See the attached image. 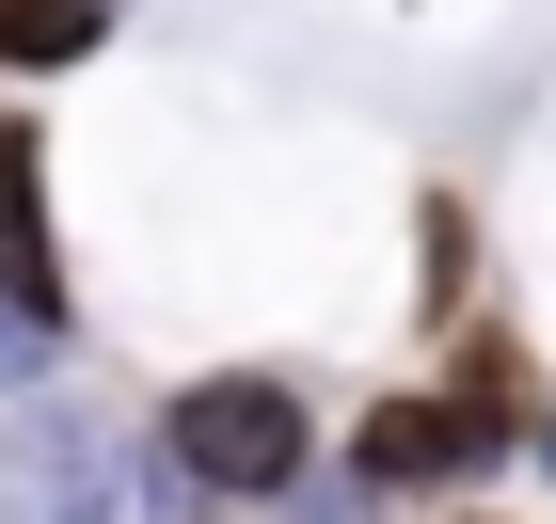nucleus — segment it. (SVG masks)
Masks as SVG:
<instances>
[{
	"label": "nucleus",
	"mask_w": 556,
	"mask_h": 524,
	"mask_svg": "<svg viewBox=\"0 0 556 524\" xmlns=\"http://www.w3.org/2000/svg\"><path fill=\"white\" fill-rule=\"evenodd\" d=\"M160 445L191 493H302L318 477V413H302V382H270V366H207V382L160 397Z\"/></svg>",
	"instance_id": "2"
},
{
	"label": "nucleus",
	"mask_w": 556,
	"mask_h": 524,
	"mask_svg": "<svg viewBox=\"0 0 556 524\" xmlns=\"http://www.w3.org/2000/svg\"><path fill=\"white\" fill-rule=\"evenodd\" d=\"M0 303L64 334V270H48V143L0 128Z\"/></svg>",
	"instance_id": "4"
},
{
	"label": "nucleus",
	"mask_w": 556,
	"mask_h": 524,
	"mask_svg": "<svg viewBox=\"0 0 556 524\" xmlns=\"http://www.w3.org/2000/svg\"><path fill=\"white\" fill-rule=\"evenodd\" d=\"M0 524H128V445L96 413H16L0 430Z\"/></svg>",
	"instance_id": "3"
},
{
	"label": "nucleus",
	"mask_w": 556,
	"mask_h": 524,
	"mask_svg": "<svg viewBox=\"0 0 556 524\" xmlns=\"http://www.w3.org/2000/svg\"><path fill=\"white\" fill-rule=\"evenodd\" d=\"M112 33V0H0V64H80Z\"/></svg>",
	"instance_id": "5"
},
{
	"label": "nucleus",
	"mask_w": 556,
	"mask_h": 524,
	"mask_svg": "<svg viewBox=\"0 0 556 524\" xmlns=\"http://www.w3.org/2000/svg\"><path fill=\"white\" fill-rule=\"evenodd\" d=\"M462 524H477V509H462Z\"/></svg>",
	"instance_id": "9"
},
{
	"label": "nucleus",
	"mask_w": 556,
	"mask_h": 524,
	"mask_svg": "<svg viewBox=\"0 0 556 524\" xmlns=\"http://www.w3.org/2000/svg\"><path fill=\"white\" fill-rule=\"evenodd\" d=\"M16 366H48V318H16V303H0V382H16Z\"/></svg>",
	"instance_id": "7"
},
{
	"label": "nucleus",
	"mask_w": 556,
	"mask_h": 524,
	"mask_svg": "<svg viewBox=\"0 0 556 524\" xmlns=\"http://www.w3.org/2000/svg\"><path fill=\"white\" fill-rule=\"evenodd\" d=\"M525 461H541V477H556V413H541V430H525Z\"/></svg>",
	"instance_id": "8"
},
{
	"label": "nucleus",
	"mask_w": 556,
	"mask_h": 524,
	"mask_svg": "<svg viewBox=\"0 0 556 524\" xmlns=\"http://www.w3.org/2000/svg\"><path fill=\"white\" fill-rule=\"evenodd\" d=\"M493 461H525V366L493 334L462 349L445 397H382V413L350 430V477L366 493H462V477H493Z\"/></svg>",
	"instance_id": "1"
},
{
	"label": "nucleus",
	"mask_w": 556,
	"mask_h": 524,
	"mask_svg": "<svg viewBox=\"0 0 556 524\" xmlns=\"http://www.w3.org/2000/svg\"><path fill=\"white\" fill-rule=\"evenodd\" d=\"M462 286H477V222L429 207V303H414V318H445V334H462Z\"/></svg>",
	"instance_id": "6"
}]
</instances>
